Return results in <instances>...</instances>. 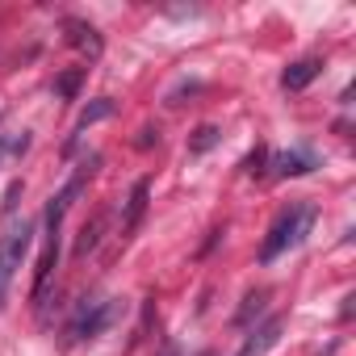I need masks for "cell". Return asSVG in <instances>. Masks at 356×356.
Returning a JSON list of instances; mask_svg holds the SVG:
<instances>
[{
    "mask_svg": "<svg viewBox=\"0 0 356 356\" xmlns=\"http://www.w3.org/2000/svg\"><path fill=\"white\" fill-rule=\"evenodd\" d=\"M314 218H318V210H314L310 202H298V206L281 210L277 222L268 227L264 243H260V264H273V260H281L285 252H293V248L314 231Z\"/></svg>",
    "mask_w": 356,
    "mask_h": 356,
    "instance_id": "cell-1",
    "label": "cell"
},
{
    "mask_svg": "<svg viewBox=\"0 0 356 356\" xmlns=\"http://www.w3.org/2000/svg\"><path fill=\"white\" fill-rule=\"evenodd\" d=\"M30 248H34V222L30 218L9 222L5 235H0V306H5V298H9V289H13V281H17V273H22L26 256H30Z\"/></svg>",
    "mask_w": 356,
    "mask_h": 356,
    "instance_id": "cell-2",
    "label": "cell"
},
{
    "mask_svg": "<svg viewBox=\"0 0 356 356\" xmlns=\"http://www.w3.org/2000/svg\"><path fill=\"white\" fill-rule=\"evenodd\" d=\"M113 318H118V298H84V302H76V310H72V318L63 327V339L67 343L97 339Z\"/></svg>",
    "mask_w": 356,
    "mask_h": 356,
    "instance_id": "cell-3",
    "label": "cell"
},
{
    "mask_svg": "<svg viewBox=\"0 0 356 356\" xmlns=\"http://www.w3.org/2000/svg\"><path fill=\"white\" fill-rule=\"evenodd\" d=\"M281 331H285V318H281V314L264 318L256 331H248V339H243V348H239L235 356H268V348H277Z\"/></svg>",
    "mask_w": 356,
    "mask_h": 356,
    "instance_id": "cell-4",
    "label": "cell"
},
{
    "mask_svg": "<svg viewBox=\"0 0 356 356\" xmlns=\"http://www.w3.org/2000/svg\"><path fill=\"white\" fill-rule=\"evenodd\" d=\"M318 72H323V59H318V55H306V59H298V63H289V67H285L281 88H285V92H302Z\"/></svg>",
    "mask_w": 356,
    "mask_h": 356,
    "instance_id": "cell-5",
    "label": "cell"
},
{
    "mask_svg": "<svg viewBox=\"0 0 356 356\" xmlns=\"http://www.w3.org/2000/svg\"><path fill=\"white\" fill-rule=\"evenodd\" d=\"M310 168H318V159L310 151H285V155L273 159V176H277V181H285V176H306Z\"/></svg>",
    "mask_w": 356,
    "mask_h": 356,
    "instance_id": "cell-6",
    "label": "cell"
},
{
    "mask_svg": "<svg viewBox=\"0 0 356 356\" xmlns=\"http://www.w3.org/2000/svg\"><path fill=\"white\" fill-rule=\"evenodd\" d=\"M63 30H67V42H72V47L88 51V59H97V55H101V38H97V30H92L88 22L67 17V22H63Z\"/></svg>",
    "mask_w": 356,
    "mask_h": 356,
    "instance_id": "cell-7",
    "label": "cell"
},
{
    "mask_svg": "<svg viewBox=\"0 0 356 356\" xmlns=\"http://www.w3.org/2000/svg\"><path fill=\"white\" fill-rule=\"evenodd\" d=\"M147 193H151V185H147V181H138V185L130 189V202H126V222H122V239H130V231L138 227V218H143V210H147Z\"/></svg>",
    "mask_w": 356,
    "mask_h": 356,
    "instance_id": "cell-8",
    "label": "cell"
},
{
    "mask_svg": "<svg viewBox=\"0 0 356 356\" xmlns=\"http://www.w3.org/2000/svg\"><path fill=\"white\" fill-rule=\"evenodd\" d=\"M30 151V134L22 130H0V163H5V159H22Z\"/></svg>",
    "mask_w": 356,
    "mask_h": 356,
    "instance_id": "cell-9",
    "label": "cell"
},
{
    "mask_svg": "<svg viewBox=\"0 0 356 356\" xmlns=\"http://www.w3.org/2000/svg\"><path fill=\"white\" fill-rule=\"evenodd\" d=\"M214 143H218V130H214V126H202V130H197V138L189 143V155H202V151H210Z\"/></svg>",
    "mask_w": 356,
    "mask_h": 356,
    "instance_id": "cell-10",
    "label": "cell"
},
{
    "mask_svg": "<svg viewBox=\"0 0 356 356\" xmlns=\"http://www.w3.org/2000/svg\"><path fill=\"white\" fill-rule=\"evenodd\" d=\"M202 356H210V352H202Z\"/></svg>",
    "mask_w": 356,
    "mask_h": 356,
    "instance_id": "cell-11",
    "label": "cell"
}]
</instances>
